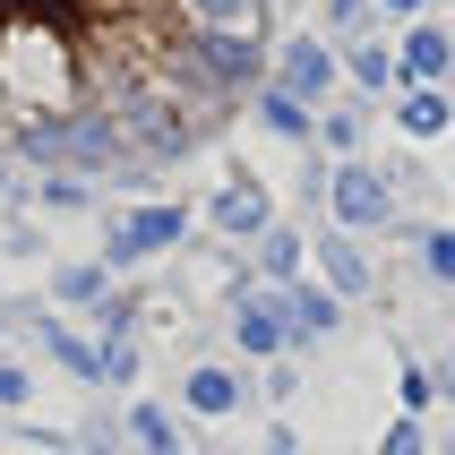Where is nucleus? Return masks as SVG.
Wrapping results in <instances>:
<instances>
[{
  "instance_id": "1",
  "label": "nucleus",
  "mask_w": 455,
  "mask_h": 455,
  "mask_svg": "<svg viewBox=\"0 0 455 455\" xmlns=\"http://www.w3.org/2000/svg\"><path fill=\"white\" fill-rule=\"evenodd\" d=\"M250 77L258 0H0V147L26 164H180Z\"/></svg>"
},
{
  "instance_id": "2",
  "label": "nucleus",
  "mask_w": 455,
  "mask_h": 455,
  "mask_svg": "<svg viewBox=\"0 0 455 455\" xmlns=\"http://www.w3.org/2000/svg\"><path fill=\"white\" fill-rule=\"evenodd\" d=\"M344 215H370V224H379V215H387V198H379V180H361V172H344Z\"/></svg>"
}]
</instances>
